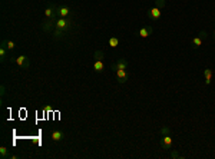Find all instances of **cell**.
<instances>
[{"mask_svg": "<svg viewBox=\"0 0 215 159\" xmlns=\"http://www.w3.org/2000/svg\"><path fill=\"white\" fill-rule=\"evenodd\" d=\"M72 23L73 22H72L69 17H58V19H56V27H58V29L65 30V32H68V30L70 29Z\"/></svg>", "mask_w": 215, "mask_h": 159, "instance_id": "1", "label": "cell"}, {"mask_svg": "<svg viewBox=\"0 0 215 159\" xmlns=\"http://www.w3.org/2000/svg\"><path fill=\"white\" fill-rule=\"evenodd\" d=\"M207 37H208V33H207L205 30H201V32L198 33V36L192 39V42H191V47H192V49H198Z\"/></svg>", "mask_w": 215, "mask_h": 159, "instance_id": "2", "label": "cell"}, {"mask_svg": "<svg viewBox=\"0 0 215 159\" xmlns=\"http://www.w3.org/2000/svg\"><path fill=\"white\" fill-rule=\"evenodd\" d=\"M56 19L58 17H53V19H46L45 22L42 23V29H43V32H47V33H50V32H53L55 30V27H56Z\"/></svg>", "mask_w": 215, "mask_h": 159, "instance_id": "3", "label": "cell"}, {"mask_svg": "<svg viewBox=\"0 0 215 159\" xmlns=\"http://www.w3.org/2000/svg\"><path fill=\"white\" fill-rule=\"evenodd\" d=\"M10 60H12V62H16L17 65H19L20 68H23V69H27L30 66L29 58H27V56H25V55H20V56H17V58L10 59Z\"/></svg>", "mask_w": 215, "mask_h": 159, "instance_id": "4", "label": "cell"}, {"mask_svg": "<svg viewBox=\"0 0 215 159\" xmlns=\"http://www.w3.org/2000/svg\"><path fill=\"white\" fill-rule=\"evenodd\" d=\"M116 73V78L119 83H126L128 79H129V73H128L126 69H119V70L115 72Z\"/></svg>", "mask_w": 215, "mask_h": 159, "instance_id": "5", "label": "cell"}, {"mask_svg": "<svg viewBox=\"0 0 215 159\" xmlns=\"http://www.w3.org/2000/svg\"><path fill=\"white\" fill-rule=\"evenodd\" d=\"M56 17H69L70 16V10L66 6H56Z\"/></svg>", "mask_w": 215, "mask_h": 159, "instance_id": "6", "label": "cell"}, {"mask_svg": "<svg viewBox=\"0 0 215 159\" xmlns=\"http://www.w3.org/2000/svg\"><path fill=\"white\" fill-rule=\"evenodd\" d=\"M172 143H174V140H172V138H171V135H163L162 136V139H161V145H162V148L163 149H172Z\"/></svg>", "mask_w": 215, "mask_h": 159, "instance_id": "7", "label": "cell"}, {"mask_svg": "<svg viewBox=\"0 0 215 159\" xmlns=\"http://www.w3.org/2000/svg\"><path fill=\"white\" fill-rule=\"evenodd\" d=\"M126 68H128V60L125 58H119L116 62L112 65V69H113L115 72L119 70V69H126Z\"/></svg>", "mask_w": 215, "mask_h": 159, "instance_id": "8", "label": "cell"}, {"mask_svg": "<svg viewBox=\"0 0 215 159\" xmlns=\"http://www.w3.org/2000/svg\"><path fill=\"white\" fill-rule=\"evenodd\" d=\"M148 17L151 20H158L161 17V9L158 7H152V9L148 10Z\"/></svg>", "mask_w": 215, "mask_h": 159, "instance_id": "9", "label": "cell"}, {"mask_svg": "<svg viewBox=\"0 0 215 159\" xmlns=\"http://www.w3.org/2000/svg\"><path fill=\"white\" fill-rule=\"evenodd\" d=\"M56 6L55 4H49V6L46 7V10H45V16H46V19H53V17H56Z\"/></svg>", "mask_w": 215, "mask_h": 159, "instance_id": "10", "label": "cell"}, {"mask_svg": "<svg viewBox=\"0 0 215 159\" xmlns=\"http://www.w3.org/2000/svg\"><path fill=\"white\" fill-rule=\"evenodd\" d=\"M152 32H153V29L151 26H143L142 29L138 32V35H139L141 37H148V36L152 35Z\"/></svg>", "mask_w": 215, "mask_h": 159, "instance_id": "11", "label": "cell"}, {"mask_svg": "<svg viewBox=\"0 0 215 159\" xmlns=\"http://www.w3.org/2000/svg\"><path fill=\"white\" fill-rule=\"evenodd\" d=\"M93 69L96 73H102L105 69V65H103V60H95V65H93Z\"/></svg>", "mask_w": 215, "mask_h": 159, "instance_id": "12", "label": "cell"}, {"mask_svg": "<svg viewBox=\"0 0 215 159\" xmlns=\"http://www.w3.org/2000/svg\"><path fill=\"white\" fill-rule=\"evenodd\" d=\"M63 138H65V133H63L62 130H55V132L52 133V139L55 140V142H60Z\"/></svg>", "mask_w": 215, "mask_h": 159, "instance_id": "13", "label": "cell"}, {"mask_svg": "<svg viewBox=\"0 0 215 159\" xmlns=\"http://www.w3.org/2000/svg\"><path fill=\"white\" fill-rule=\"evenodd\" d=\"M65 35H66V32H65V30H62V29H58V27H55V30H53V39H56V40L62 39Z\"/></svg>", "mask_w": 215, "mask_h": 159, "instance_id": "14", "label": "cell"}, {"mask_svg": "<svg viewBox=\"0 0 215 159\" xmlns=\"http://www.w3.org/2000/svg\"><path fill=\"white\" fill-rule=\"evenodd\" d=\"M204 79H205V85L211 83V79H212V70L211 69H204Z\"/></svg>", "mask_w": 215, "mask_h": 159, "instance_id": "15", "label": "cell"}, {"mask_svg": "<svg viewBox=\"0 0 215 159\" xmlns=\"http://www.w3.org/2000/svg\"><path fill=\"white\" fill-rule=\"evenodd\" d=\"M2 46H3V47H6L7 50H14L16 43H14L13 40H3V42H2Z\"/></svg>", "mask_w": 215, "mask_h": 159, "instance_id": "16", "label": "cell"}, {"mask_svg": "<svg viewBox=\"0 0 215 159\" xmlns=\"http://www.w3.org/2000/svg\"><path fill=\"white\" fill-rule=\"evenodd\" d=\"M10 152L6 146H0V158L2 159H10Z\"/></svg>", "mask_w": 215, "mask_h": 159, "instance_id": "17", "label": "cell"}, {"mask_svg": "<svg viewBox=\"0 0 215 159\" xmlns=\"http://www.w3.org/2000/svg\"><path fill=\"white\" fill-rule=\"evenodd\" d=\"M6 55H7V49L0 46V60H2V63H4V60H6Z\"/></svg>", "mask_w": 215, "mask_h": 159, "instance_id": "18", "label": "cell"}, {"mask_svg": "<svg viewBox=\"0 0 215 159\" xmlns=\"http://www.w3.org/2000/svg\"><path fill=\"white\" fill-rule=\"evenodd\" d=\"M103 56H105V53L102 52V50H96L95 52V55H93V58H95V60H103Z\"/></svg>", "mask_w": 215, "mask_h": 159, "instance_id": "19", "label": "cell"}, {"mask_svg": "<svg viewBox=\"0 0 215 159\" xmlns=\"http://www.w3.org/2000/svg\"><path fill=\"white\" fill-rule=\"evenodd\" d=\"M109 46L118 47V46H119V39H118V37H111V39H109Z\"/></svg>", "mask_w": 215, "mask_h": 159, "instance_id": "20", "label": "cell"}, {"mask_svg": "<svg viewBox=\"0 0 215 159\" xmlns=\"http://www.w3.org/2000/svg\"><path fill=\"white\" fill-rule=\"evenodd\" d=\"M171 158H172V159H182L184 156H182V155H179V153L176 152L175 149H171Z\"/></svg>", "mask_w": 215, "mask_h": 159, "instance_id": "21", "label": "cell"}, {"mask_svg": "<svg viewBox=\"0 0 215 159\" xmlns=\"http://www.w3.org/2000/svg\"><path fill=\"white\" fill-rule=\"evenodd\" d=\"M159 133L162 135V136L163 135H171V129L168 126H162L161 128V130H159Z\"/></svg>", "mask_w": 215, "mask_h": 159, "instance_id": "22", "label": "cell"}, {"mask_svg": "<svg viewBox=\"0 0 215 159\" xmlns=\"http://www.w3.org/2000/svg\"><path fill=\"white\" fill-rule=\"evenodd\" d=\"M163 6H165V0H155V7L162 9Z\"/></svg>", "mask_w": 215, "mask_h": 159, "instance_id": "23", "label": "cell"}, {"mask_svg": "<svg viewBox=\"0 0 215 159\" xmlns=\"http://www.w3.org/2000/svg\"><path fill=\"white\" fill-rule=\"evenodd\" d=\"M0 95H2V97L6 95V86L4 85H2V88H0Z\"/></svg>", "mask_w": 215, "mask_h": 159, "instance_id": "24", "label": "cell"}, {"mask_svg": "<svg viewBox=\"0 0 215 159\" xmlns=\"http://www.w3.org/2000/svg\"><path fill=\"white\" fill-rule=\"evenodd\" d=\"M19 158H20L19 155H12V156H10V159H19Z\"/></svg>", "mask_w": 215, "mask_h": 159, "instance_id": "25", "label": "cell"}, {"mask_svg": "<svg viewBox=\"0 0 215 159\" xmlns=\"http://www.w3.org/2000/svg\"><path fill=\"white\" fill-rule=\"evenodd\" d=\"M214 39H215V30H214Z\"/></svg>", "mask_w": 215, "mask_h": 159, "instance_id": "26", "label": "cell"}]
</instances>
